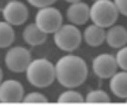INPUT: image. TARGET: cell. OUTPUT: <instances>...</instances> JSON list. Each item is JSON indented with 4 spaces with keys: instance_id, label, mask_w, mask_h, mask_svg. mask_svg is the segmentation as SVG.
<instances>
[{
    "instance_id": "6da1fadb",
    "label": "cell",
    "mask_w": 127,
    "mask_h": 108,
    "mask_svg": "<svg viewBox=\"0 0 127 108\" xmlns=\"http://www.w3.org/2000/svg\"><path fill=\"white\" fill-rule=\"evenodd\" d=\"M56 79L64 88H78L88 78V66L77 55H66L58 60Z\"/></svg>"
},
{
    "instance_id": "7a4b0ae2",
    "label": "cell",
    "mask_w": 127,
    "mask_h": 108,
    "mask_svg": "<svg viewBox=\"0 0 127 108\" xmlns=\"http://www.w3.org/2000/svg\"><path fill=\"white\" fill-rule=\"evenodd\" d=\"M26 78L36 88H47L56 79V67L47 59L32 60L26 70Z\"/></svg>"
},
{
    "instance_id": "3957f363",
    "label": "cell",
    "mask_w": 127,
    "mask_h": 108,
    "mask_svg": "<svg viewBox=\"0 0 127 108\" xmlns=\"http://www.w3.org/2000/svg\"><path fill=\"white\" fill-rule=\"evenodd\" d=\"M119 10L112 0H96L90 7V19L101 28H111L118 21Z\"/></svg>"
},
{
    "instance_id": "277c9868",
    "label": "cell",
    "mask_w": 127,
    "mask_h": 108,
    "mask_svg": "<svg viewBox=\"0 0 127 108\" xmlns=\"http://www.w3.org/2000/svg\"><path fill=\"white\" fill-rule=\"evenodd\" d=\"M53 41L56 47L66 52H72L81 45L82 34L77 25H62V28L58 32L53 33Z\"/></svg>"
},
{
    "instance_id": "5b68a950",
    "label": "cell",
    "mask_w": 127,
    "mask_h": 108,
    "mask_svg": "<svg viewBox=\"0 0 127 108\" xmlns=\"http://www.w3.org/2000/svg\"><path fill=\"white\" fill-rule=\"evenodd\" d=\"M62 22H63V17H62L60 11L52 6L42 7L36 14L37 26L47 34L58 32L62 28V25H63Z\"/></svg>"
},
{
    "instance_id": "8992f818",
    "label": "cell",
    "mask_w": 127,
    "mask_h": 108,
    "mask_svg": "<svg viewBox=\"0 0 127 108\" xmlns=\"http://www.w3.org/2000/svg\"><path fill=\"white\" fill-rule=\"evenodd\" d=\"M4 63L12 72H23L32 63V53L25 47H12L6 53Z\"/></svg>"
},
{
    "instance_id": "52a82bcc",
    "label": "cell",
    "mask_w": 127,
    "mask_h": 108,
    "mask_svg": "<svg viewBox=\"0 0 127 108\" xmlns=\"http://www.w3.org/2000/svg\"><path fill=\"white\" fill-rule=\"evenodd\" d=\"M3 18L10 25L19 26L25 23L29 18V10L22 1L10 0L3 8Z\"/></svg>"
},
{
    "instance_id": "ba28073f",
    "label": "cell",
    "mask_w": 127,
    "mask_h": 108,
    "mask_svg": "<svg viewBox=\"0 0 127 108\" xmlns=\"http://www.w3.org/2000/svg\"><path fill=\"white\" fill-rule=\"evenodd\" d=\"M118 67L116 56H112L109 53H101L93 60V71L101 79H108L113 74H116Z\"/></svg>"
},
{
    "instance_id": "9c48e42d",
    "label": "cell",
    "mask_w": 127,
    "mask_h": 108,
    "mask_svg": "<svg viewBox=\"0 0 127 108\" xmlns=\"http://www.w3.org/2000/svg\"><path fill=\"white\" fill-rule=\"evenodd\" d=\"M23 86L15 79H7L0 83V101L1 103H19L23 101Z\"/></svg>"
},
{
    "instance_id": "30bf717a",
    "label": "cell",
    "mask_w": 127,
    "mask_h": 108,
    "mask_svg": "<svg viewBox=\"0 0 127 108\" xmlns=\"http://www.w3.org/2000/svg\"><path fill=\"white\" fill-rule=\"evenodd\" d=\"M67 19L72 25H77V26L85 25L90 19V7L83 1L72 3L67 8Z\"/></svg>"
},
{
    "instance_id": "8fae6325",
    "label": "cell",
    "mask_w": 127,
    "mask_h": 108,
    "mask_svg": "<svg viewBox=\"0 0 127 108\" xmlns=\"http://www.w3.org/2000/svg\"><path fill=\"white\" fill-rule=\"evenodd\" d=\"M83 40L86 41V44L89 47H100L107 40V32L104 30V28L93 23V25L88 26L85 29V32H83Z\"/></svg>"
},
{
    "instance_id": "7c38bea8",
    "label": "cell",
    "mask_w": 127,
    "mask_h": 108,
    "mask_svg": "<svg viewBox=\"0 0 127 108\" xmlns=\"http://www.w3.org/2000/svg\"><path fill=\"white\" fill-rule=\"evenodd\" d=\"M109 89L116 97L119 99H127V71L122 70L111 77Z\"/></svg>"
},
{
    "instance_id": "4fadbf2b",
    "label": "cell",
    "mask_w": 127,
    "mask_h": 108,
    "mask_svg": "<svg viewBox=\"0 0 127 108\" xmlns=\"http://www.w3.org/2000/svg\"><path fill=\"white\" fill-rule=\"evenodd\" d=\"M107 44L111 48H122L127 44V30L120 25L111 26L107 32Z\"/></svg>"
},
{
    "instance_id": "5bb4252c",
    "label": "cell",
    "mask_w": 127,
    "mask_h": 108,
    "mask_svg": "<svg viewBox=\"0 0 127 108\" xmlns=\"http://www.w3.org/2000/svg\"><path fill=\"white\" fill-rule=\"evenodd\" d=\"M47 36L48 34L45 33V32H42L41 29L37 26L36 22L28 25L25 28V30H23V40H25L29 45H33V47L44 44V42L47 41Z\"/></svg>"
},
{
    "instance_id": "9a60e30c",
    "label": "cell",
    "mask_w": 127,
    "mask_h": 108,
    "mask_svg": "<svg viewBox=\"0 0 127 108\" xmlns=\"http://www.w3.org/2000/svg\"><path fill=\"white\" fill-rule=\"evenodd\" d=\"M15 32L8 22H0V48H7L14 42Z\"/></svg>"
},
{
    "instance_id": "2e32d148",
    "label": "cell",
    "mask_w": 127,
    "mask_h": 108,
    "mask_svg": "<svg viewBox=\"0 0 127 108\" xmlns=\"http://www.w3.org/2000/svg\"><path fill=\"white\" fill-rule=\"evenodd\" d=\"M85 101H88V103H109L111 99L102 90H92L86 94Z\"/></svg>"
},
{
    "instance_id": "e0dca14e",
    "label": "cell",
    "mask_w": 127,
    "mask_h": 108,
    "mask_svg": "<svg viewBox=\"0 0 127 108\" xmlns=\"http://www.w3.org/2000/svg\"><path fill=\"white\" fill-rule=\"evenodd\" d=\"M83 97L81 93H78V92L75 90H66L64 93H62L60 96H59L58 101L59 103H82L83 101Z\"/></svg>"
},
{
    "instance_id": "ac0fdd59",
    "label": "cell",
    "mask_w": 127,
    "mask_h": 108,
    "mask_svg": "<svg viewBox=\"0 0 127 108\" xmlns=\"http://www.w3.org/2000/svg\"><path fill=\"white\" fill-rule=\"evenodd\" d=\"M116 62H118V66L122 70L127 71V47H122L116 53Z\"/></svg>"
},
{
    "instance_id": "d6986e66",
    "label": "cell",
    "mask_w": 127,
    "mask_h": 108,
    "mask_svg": "<svg viewBox=\"0 0 127 108\" xmlns=\"http://www.w3.org/2000/svg\"><path fill=\"white\" fill-rule=\"evenodd\" d=\"M23 101L25 103H47L48 99L47 96L41 93H37V92H33V93H29L23 97Z\"/></svg>"
},
{
    "instance_id": "ffe728a7",
    "label": "cell",
    "mask_w": 127,
    "mask_h": 108,
    "mask_svg": "<svg viewBox=\"0 0 127 108\" xmlns=\"http://www.w3.org/2000/svg\"><path fill=\"white\" fill-rule=\"evenodd\" d=\"M32 6L37 7V8H42V7H48V6H52L56 0H28Z\"/></svg>"
},
{
    "instance_id": "44dd1931",
    "label": "cell",
    "mask_w": 127,
    "mask_h": 108,
    "mask_svg": "<svg viewBox=\"0 0 127 108\" xmlns=\"http://www.w3.org/2000/svg\"><path fill=\"white\" fill-rule=\"evenodd\" d=\"M113 1H115L119 12L127 17V0H113Z\"/></svg>"
},
{
    "instance_id": "7402d4cb",
    "label": "cell",
    "mask_w": 127,
    "mask_h": 108,
    "mask_svg": "<svg viewBox=\"0 0 127 108\" xmlns=\"http://www.w3.org/2000/svg\"><path fill=\"white\" fill-rule=\"evenodd\" d=\"M64 1H67V3L72 4V3H78V1H81V0H64Z\"/></svg>"
},
{
    "instance_id": "603a6c76",
    "label": "cell",
    "mask_w": 127,
    "mask_h": 108,
    "mask_svg": "<svg viewBox=\"0 0 127 108\" xmlns=\"http://www.w3.org/2000/svg\"><path fill=\"white\" fill-rule=\"evenodd\" d=\"M1 79H3V71H1V69H0V83H1Z\"/></svg>"
},
{
    "instance_id": "cb8c5ba5",
    "label": "cell",
    "mask_w": 127,
    "mask_h": 108,
    "mask_svg": "<svg viewBox=\"0 0 127 108\" xmlns=\"http://www.w3.org/2000/svg\"><path fill=\"white\" fill-rule=\"evenodd\" d=\"M94 1H96V0H94Z\"/></svg>"
},
{
    "instance_id": "d4e9b609",
    "label": "cell",
    "mask_w": 127,
    "mask_h": 108,
    "mask_svg": "<svg viewBox=\"0 0 127 108\" xmlns=\"http://www.w3.org/2000/svg\"><path fill=\"white\" fill-rule=\"evenodd\" d=\"M126 100H127V99H126Z\"/></svg>"
}]
</instances>
